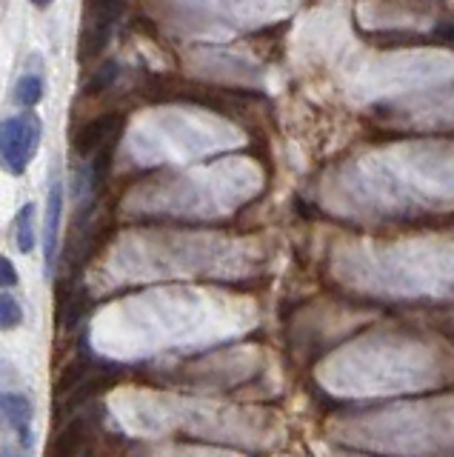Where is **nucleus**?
Segmentation results:
<instances>
[{"label": "nucleus", "mask_w": 454, "mask_h": 457, "mask_svg": "<svg viewBox=\"0 0 454 457\" xmlns=\"http://www.w3.org/2000/svg\"><path fill=\"white\" fill-rule=\"evenodd\" d=\"M40 137H44V123L32 112L0 120V169L12 178H21L32 163Z\"/></svg>", "instance_id": "f257e3e1"}, {"label": "nucleus", "mask_w": 454, "mask_h": 457, "mask_svg": "<svg viewBox=\"0 0 454 457\" xmlns=\"http://www.w3.org/2000/svg\"><path fill=\"white\" fill-rule=\"evenodd\" d=\"M32 420H35V403L29 397L21 392L0 395V426L15 435L23 452L32 449Z\"/></svg>", "instance_id": "f03ea898"}, {"label": "nucleus", "mask_w": 454, "mask_h": 457, "mask_svg": "<svg viewBox=\"0 0 454 457\" xmlns=\"http://www.w3.org/2000/svg\"><path fill=\"white\" fill-rule=\"evenodd\" d=\"M61 220H63V183L54 178L46 195V220H44V271L52 280V269L58 263L61 249Z\"/></svg>", "instance_id": "7ed1b4c3"}, {"label": "nucleus", "mask_w": 454, "mask_h": 457, "mask_svg": "<svg viewBox=\"0 0 454 457\" xmlns=\"http://www.w3.org/2000/svg\"><path fill=\"white\" fill-rule=\"evenodd\" d=\"M120 126H123V114H118V112L97 114V118H92L75 135V149H78V154H83V157L97 154L103 146H109V140L115 137V132H118Z\"/></svg>", "instance_id": "20e7f679"}, {"label": "nucleus", "mask_w": 454, "mask_h": 457, "mask_svg": "<svg viewBox=\"0 0 454 457\" xmlns=\"http://www.w3.org/2000/svg\"><path fill=\"white\" fill-rule=\"evenodd\" d=\"M83 443H87V420L75 418L69 426H63L58 437L49 443L46 457H78Z\"/></svg>", "instance_id": "39448f33"}, {"label": "nucleus", "mask_w": 454, "mask_h": 457, "mask_svg": "<svg viewBox=\"0 0 454 457\" xmlns=\"http://www.w3.org/2000/svg\"><path fill=\"white\" fill-rule=\"evenodd\" d=\"M37 206L32 204H23L15 214V223H12V228H15V246L21 254H32L35 246H37Z\"/></svg>", "instance_id": "423d86ee"}, {"label": "nucleus", "mask_w": 454, "mask_h": 457, "mask_svg": "<svg viewBox=\"0 0 454 457\" xmlns=\"http://www.w3.org/2000/svg\"><path fill=\"white\" fill-rule=\"evenodd\" d=\"M44 92H46L44 78H37V75H23V78L15 83V92H12V97H15V104H18V106H23L26 112H29L32 106H37L40 100H44Z\"/></svg>", "instance_id": "0eeeda50"}, {"label": "nucleus", "mask_w": 454, "mask_h": 457, "mask_svg": "<svg viewBox=\"0 0 454 457\" xmlns=\"http://www.w3.org/2000/svg\"><path fill=\"white\" fill-rule=\"evenodd\" d=\"M109 43V26H89L80 35V61H95Z\"/></svg>", "instance_id": "6e6552de"}, {"label": "nucleus", "mask_w": 454, "mask_h": 457, "mask_svg": "<svg viewBox=\"0 0 454 457\" xmlns=\"http://www.w3.org/2000/svg\"><path fill=\"white\" fill-rule=\"evenodd\" d=\"M126 12L123 0H92L89 4V14L95 18V26H109L115 21H120V14Z\"/></svg>", "instance_id": "1a4fd4ad"}, {"label": "nucleus", "mask_w": 454, "mask_h": 457, "mask_svg": "<svg viewBox=\"0 0 454 457\" xmlns=\"http://www.w3.org/2000/svg\"><path fill=\"white\" fill-rule=\"evenodd\" d=\"M23 323V306L18 297L0 292V332H12Z\"/></svg>", "instance_id": "9d476101"}, {"label": "nucleus", "mask_w": 454, "mask_h": 457, "mask_svg": "<svg viewBox=\"0 0 454 457\" xmlns=\"http://www.w3.org/2000/svg\"><path fill=\"white\" fill-rule=\"evenodd\" d=\"M118 75H120L118 61H106V63L87 80V86H83V92H87V95H101V92H106L109 86L118 80Z\"/></svg>", "instance_id": "9b49d317"}, {"label": "nucleus", "mask_w": 454, "mask_h": 457, "mask_svg": "<svg viewBox=\"0 0 454 457\" xmlns=\"http://www.w3.org/2000/svg\"><path fill=\"white\" fill-rule=\"evenodd\" d=\"M87 371H89L87 363H83V361H72V363H69V366L61 371V378L54 380V392H58L61 397L69 395V392H75L78 386L83 383V378H87Z\"/></svg>", "instance_id": "f8f14e48"}, {"label": "nucleus", "mask_w": 454, "mask_h": 457, "mask_svg": "<svg viewBox=\"0 0 454 457\" xmlns=\"http://www.w3.org/2000/svg\"><path fill=\"white\" fill-rule=\"evenodd\" d=\"M18 283H21V275L15 263H12L6 254H0V289H15Z\"/></svg>", "instance_id": "ddd939ff"}, {"label": "nucleus", "mask_w": 454, "mask_h": 457, "mask_svg": "<svg viewBox=\"0 0 454 457\" xmlns=\"http://www.w3.org/2000/svg\"><path fill=\"white\" fill-rule=\"evenodd\" d=\"M434 35H437L440 40H449V43H454V23H440Z\"/></svg>", "instance_id": "4468645a"}, {"label": "nucleus", "mask_w": 454, "mask_h": 457, "mask_svg": "<svg viewBox=\"0 0 454 457\" xmlns=\"http://www.w3.org/2000/svg\"><path fill=\"white\" fill-rule=\"evenodd\" d=\"M4 457H29V452H23V449L18 446V449H6Z\"/></svg>", "instance_id": "2eb2a0df"}, {"label": "nucleus", "mask_w": 454, "mask_h": 457, "mask_svg": "<svg viewBox=\"0 0 454 457\" xmlns=\"http://www.w3.org/2000/svg\"><path fill=\"white\" fill-rule=\"evenodd\" d=\"M29 4H32L35 9H46V6H52V0H29Z\"/></svg>", "instance_id": "dca6fc26"}]
</instances>
